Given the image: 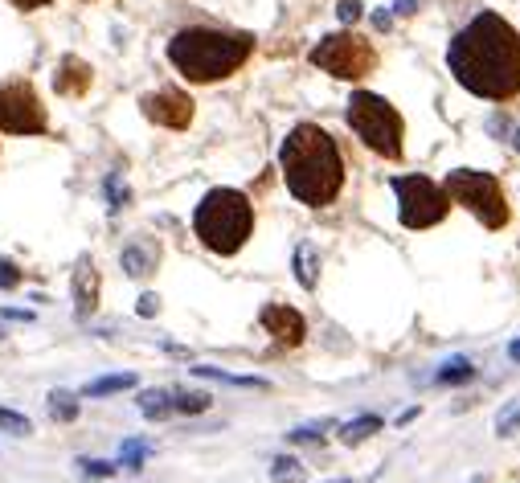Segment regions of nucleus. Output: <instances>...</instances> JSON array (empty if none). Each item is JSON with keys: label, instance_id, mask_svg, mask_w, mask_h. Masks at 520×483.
<instances>
[{"label": "nucleus", "instance_id": "nucleus-21", "mask_svg": "<svg viewBox=\"0 0 520 483\" xmlns=\"http://www.w3.org/2000/svg\"><path fill=\"white\" fill-rule=\"evenodd\" d=\"M197 377H209V381H222V385H242V389H267L263 377H234V373H222V369H213V365H197L193 369Z\"/></svg>", "mask_w": 520, "mask_h": 483}, {"label": "nucleus", "instance_id": "nucleus-35", "mask_svg": "<svg viewBox=\"0 0 520 483\" xmlns=\"http://www.w3.org/2000/svg\"><path fill=\"white\" fill-rule=\"evenodd\" d=\"M508 357H512V361H520V340H512V344H508Z\"/></svg>", "mask_w": 520, "mask_h": 483}, {"label": "nucleus", "instance_id": "nucleus-14", "mask_svg": "<svg viewBox=\"0 0 520 483\" xmlns=\"http://www.w3.org/2000/svg\"><path fill=\"white\" fill-rule=\"evenodd\" d=\"M295 279L308 287V291H312L316 279H320V254H316L312 242H299V246H295Z\"/></svg>", "mask_w": 520, "mask_h": 483}, {"label": "nucleus", "instance_id": "nucleus-8", "mask_svg": "<svg viewBox=\"0 0 520 483\" xmlns=\"http://www.w3.org/2000/svg\"><path fill=\"white\" fill-rule=\"evenodd\" d=\"M312 66L328 70L332 78L357 82V78H365L377 66V54H373V46L361 33H332V37H324L320 46L312 50Z\"/></svg>", "mask_w": 520, "mask_h": 483}, {"label": "nucleus", "instance_id": "nucleus-6", "mask_svg": "<svg viewBox=\"0 0 520 483\" xmlns=\"http://www.w3.org/2000/svg\"><path fill=\"white\" fill-rule=\"evenodd\" d=\"M447 197H455L459 205H467L488 230H500L508 226V201H504V189L492 172H480V168H455L447 177Z\"/></svg>", "mask_w": 520, "mask_h": 483}, {"label": "nucleus", "instance_id": "nucleus-9", "mask_svg": "<svg viewBox=\"0 0 520 483\" xmlns=\"http://www.w3.org/2000/svg\"><path fill=\"white\" fill-rule=\"evenodd\" d=\"M46 127H50L46 107H41L29 82L21 78L0 82V131H9V136H41Z\"/></svg>", "mask_w": 520, "mask_h": 483}, {"label": "nucleus", "instance_id": "nucleus-13", "mask_svg": "<svg viewBox=\"0 0 520 483\" xmlns=\"http://www.w3.org/2000/svg\"><path fill=\"white\" fill-rule=\"evenodd\" d=\"M99 303V271L91 267V262H82V267L74 271V307L78 316H91Z\"/></svg>", "mask_w": 520, "mask_h": 483}, {"label": "nucleus", "instance_id": "nucleus-23", "mask_svg": "<svg viewBox=\"0 0 520 483\" xmlns=\"http://www.w3.org/2000/svg\"><path fill=\"white\" fill-rule=\"evenodd\" d=\"M475 377V369H471V361L467 357H451L439 373H435V381L439 385H463V381H471Z\"/></svg>", "mask_w": 520, "mask_h": 483}, {"label": "nucleus", "instance_id": "nucleus-26", "mask_svg": "<svg viewBox=\"0 0 520 483\" xmlns=\"http://www.w3.org/2000/svg\"><path fill=\"white\" fill-rule=\"evenodd\" d=\"M328 426H332V422H316V426H295V430H291L287 438H291V443H320Z\"/></svg>", "mask_w": 520, "mask_h": 483}, {"label": "nucleus", "instance_id": "nucleus-7", "mask_svg": "<svg viewBox=\"0 0 520 483\" xmlns=\"http://www.w3.org/2000/svg\"><path fill=\"white\" fill-rule=\"evenodd\" d=\"M389 185H394V193H398V217H402L406 230L439 226L447 217V209H451L447 189L435 185V181H426V177H394Z\"/></svg>", "mask_w": 520, "mask_h": 483}, {"label": "nucleus", "instance_id": "nucleus-36", "mask_svg": "<svg viewBox=\"0 0 520 483\" xmlns=\"http://www.w3.org/2000/svg\"><path fill=\"white\" fill-rule=\"evenodd\" d=\"M516 152H520V127H516Z\"/></svg>", "mask_w": 520, "mask_h": 483}, {"label": "nucleus", "instance_id": "nucleus-30", "mask_svg": "<svg viewBox=\"0 0 520 483\" xmlns=\"http://www.w3.org/2000/svg\"><path fill=\"white\" fill-rule=\"evenodd\" d=\"M336 13H340V21H344V25H353V21L361 17V5H357V0H340Z\"/></svg>", "mask_w": 520, "mask_h": 483}, {"label": "nucleus", "instance_id": "nucleus-5", "mask_svg": "<svg viewBox=\"0 0 520 483\" xmlns=\"http://www.w3.org/2000/svg\"><path fill=\"white\" fill-rule=\"evenodd\" d=\"M349 127L361 136L365 148H373L385 160H398L402 156V115L398 107H389L381 95L357 91L349 99Z\"/></svg>", "mask_w": 520, "mask_h": 483}, {"label": "nucleus", "instance_id": "nucleus-32", "mask_svg": "<svg viewBox=\"0 0 520 483\" xmlns=\"http://www.w3.org/2000/svg\"><path fill=\"white\" fill-rule=\"evenodd\" d=\"M0 316H5V320H33V312H13V307H5Z\"/></svg>", "mask_w": 520, "mask_h": 483}, {"label": "nucleus", "instance_id": "nucleus-3", "mask_svg": "<svg viewBox=\"0 0 520 483\" xmlns=\"http://www.w3.org/2000/svg\"><path fill=\"white\" fill-rule=\"evenodd\" d=\"M254 54L250 33H222V29H181L168 41V62L189 82H218L230 78Z\"/></svg>", "mask_w": 520, "mask_h": 483}, {"label": "nucleus", "instance_id": "nucleus-24", "mask_svg": "<svg viewBox=\"0 0 520 483\" xmlns=\"http://www.w3.org/2000/svg\"><path fill=\"white\" fill-rule=\"evenodd\" d=\"M148 443H140V438H132V443H123V451H119V467H127V471H140L144 467V459H148Z\"/></svg>", "mask_w": 520, "mask_h": 483}, {"label": "nucleus", "instance_id": "nucleus-18", "mask_svg": "<svg viewBox=\"0 0 520 483\" xmlns=\"http://www.w3.org/2000/svg\"><path fill=\"white\" fill-rule=\"evenodd\" d=\"M152 267H156V250H148V246H127L123 250V271L127 275H152Z\"/></svg>", "mask_w": 520, "mask_h": 483}, {"label": "nucleus", "instance_id": "nucleus-25", "mask_svg": "<svg viewBox=\"0 0 520 483\" xmlns=\"http://www.w3.org/2000/svg\"><path fill=\"white\" fill-rule=\"evenodd\" d=\"M0 430L25 438V434H33V422H29L25 414H17V410H0Z\"/></svg>", "mask_w": 520, "mask_h": 483}, {"label": "nucleus", "instance_id": "nucleus-38", "mask_svg": "<svg viewBox=\"0 0 520 483\" xmlns=\"http://www.w3.org/2000/svg\"><path fill=\"white\" fill-rule=\"evenodd\" d=\"M336 483H349V479H336Z\"/></svg>", "mask_w": 520, "mask_h": 483}, {"label": "nucleus", "instance_id": "nucleus-31", "mask_svg": "<svg viewBox=\"0 0 520 483\" xmlns=\"http://www.w3.org/2000/svg\"><path fill=\"white\" fill-rule=\"evenodd\" d=\"M156 312H160V299H156V295H144V299H140V316H156Z\"/></svg>", "mask_w": 520, "mask_h": 483}, {"label": "nucleus", "instance_id": "nucleus-17", "mask_svg": "<svg viewBox=\"0 0 520 483\" xmlns=\"http://www.w3.org/2000/svg\"><path fill=\"white\" fill-rule=\"evenodd\" d=\"M140 414L144 418H168L172 414V389H144L140 393Z\"/></svg>", "mask_w": 520, "mask_h": 483}, {"label": "nucleus", "instance_id": "nucleus-10", "mask_svg": "<svg viewBox=\"0 0 520 483\" xmlns=\"http://www.w3.org/2000/svg\"><path fill=\"white\" fill-rule=\"evenodd\" d=\"M140 107H144V115L152 123L172 127V131H181V127L193 123V99L185 91H172V86H168V91H156V95H144Z\"/></svg>", "mask_w": 520, "mask_h": 483}, {"label": "nucleus", "instance_id": "nucleus-22", "mask_svg": "<svg viewBox=\"0 0 520 483\" xmlns=\"http://www.w3.org/2000/svg\"><path fill=\"white\" fill-rule=\"evenodd\" d=\"M78 398H74V393H66V389H54L50 393V418L54 422H74L78 418Z\"/></svg>", "mask_w": 520, "mask_h": 483}, {"label": "nucleus", "instance_id": "nucleus-12", "mask_svg": "<svg viewBox=\"0 0 520 483\" xmlns=\"http://www.w3.org/2000/svg\"><path fill=\"white\" fill-rule=\"evenodd\" d=\"M54 86L58 95H86V86H91V66H86L82 58H62L58 62V74H54Z\"/></svg>", "mask_w": 520, "mask_h": 483}, {"label": "nucleus", "instance_id": "nucleus-11", "mask_svg": "<svg viewBox=\"0 0 520 483\" xmlns=\"http://www.w3.org/2000/svg\"><path fill=\"white\" fill-rule=\"evenodd\" d=\"M258 324H263L279 344H287V348H295V344H303V336H308V324H303V316L295 312V307H287V303H267L263 312H258Z\"/></svg>", "mask_w": 520, "mask_h": 483}, {"label": "nucleus", "instance_id": "nucleus-27", "mask_svg": "<svg viewBox=\"0 0 520 483\" xmlns=\"http://www.w3.org/2000/svg\"><path fill=\"white\" fill-rule=\"evenodd\" d=\"M512 430H520V402H512V406L496 418V434H500V438H508Z\"/></svg>", "mask_w": 520, "mask_h": 483}, {"label": "nucleus", "instance_id": "nucleus-1", "mask_svg": "<svg viewBox=\"0 0 520 483\" xmlns=\"http://www.w3.org/2000/svg\"><path fill=\"white\" fill-rule=\"evenodd\" d=\"M447 66L471 95L504 103L520 91V33L500 13H480L455 33Z\"/></svg>", "mask_w": 520, "mask_h": 483}, {"label": "nucleus", "instance_id": "nucleus-4", "mask_svg": "<svg viewBox=\"0 0 520 483\" xmlns=\"http://www.w3.org/2000/svg\"><path fill=\"white\" fill-rule=\"evenodd\" d=\"M193 230L213 254H238L254 230V209L238 189H213L193 213Z\"/></svg>", "mask_w": 520, "mask_h": 483}, {"label": "nucleus", "instance_id": "nucleus-16", "mask_svg": "<svg viewBox=\"0 0 520 483\" xmlns=\"http://www.w3.org/2000/svg\"><path fill=\"white\" fill-rule=\"evenodd\" d=\"M136 385V373H115V377H99L82 385V398H107V393H123Z\"/></svg>", "mask_w": 520, "mask_h": 483}, {"label": "nucleus", "instance_id": "nucleus-34", "mask_svg": "<svg viewBox=\"0 0 520 483\" xmlns=\"http://www.w3.org/2000/svg\"><path fill=\"white\" fill-rule=\"evenodd\" d=\"M414 5H418V0H398V9H394V13H402V17H406V13H414Z\"/></svg>", "mask_w": 520, "mask_h": 483}, {"label": "nucleus", "instance_id": "nucleus-33", "mask_svg": "<svg viewBox=\"0 0 520 483\" xmlns=\"http://www.w3.org/2000/svg\"><path fill=\"white\" fill-rule=\"evenodd\" d=\"M17 9H41V5H50V0H13Z\"/></svg>", "mask_w": 520, "mask_h": 483}, {"label": "nucleus", "instance_id": "nucleus-15", "mask_svg": "<svg viewBox=\"0 0 520 483\" xmlns=\"http://www.w3.org/2000/svg\"><path fill=\"white\" fill-rule=\"evenodd\" d=\"M377 430H381V418H377V414H361V418H353V422L340 426V443H344V447H357V443H365V438L377 434Z\"/></svg>", "mask_w": 520, "mask_h": 483}, {"label": "nucleus", "instance_id": "nucleus-20", "mask_svg": "<svg viewBox=\"0 0 520 483\" xmlns=\"http://www.w3.org/2000/svg\"><path fill=\"white\" fill-rule=\"evenodd\" d=\"M271 479L275 483H303V479H308V467H303L299 459H291V455H279L271 463Z\"/></svg>", "mask_w": 520, "mask_h": 483}, {"label": "nucleus", "instance_id": "nucleus-37", "mask_svg": "<svg viewBox=\"0 0 520 483\" xmlns=\"http://www.w3.org/2000/svg\"><path fill=\"white\" fill-rule=\"evenodd\" d=\"M471 483H484V475H475V479H471Z\"/></svg>", "mask_w": 520, "mask_h": 483}, {"label": "nucleus", "instance_id": "nucleus-19", "mask_svg": "<svg viewBox=\"0 0 520 483\" xmlns=\"http://www.w3.org/2000/svg\"><path fill=\"white\" fill-rule=\"evenodd\" d=\"M209 393H189V389H172V414H205L209 410Z\"/></svg>", "mask_w": 520, "mask_h": 483}, {"label": "nucleus", "instance_id": "nucleus-29", "mask_svg": "<svg viewBox=\"0 0 520 483\" xmlns=\"http://www.w3.org/2000/svg\"><path fill=\"white\" fill-rule=\"evenodd\" d=\"M13 287H21V271L9 258H0V291H13Z\"/></svg>", "mask_w": 520, "mask_h": 483}, {"label": "nucleus", "instance_id": "nucleus-28", "mask_svg": "<svg viewBox=\"0 0 520 483\" xmlns=\"http://www.w3.org/2000/svg\"><path fill=\"white\" fill-rule=\"evenodd\" d=\"M78 467H82L86 475H95V479H107V475L119 471V463H107V459H78Z\"/></svg>", "mask_w": 520, "mask_h": 483}, {"label": "nucleus", "instance_id": "nucleus-2", "mask_svg": "<svg viewBox=\"0 0 520 483\" xmlns=\"http://www.w3.org/2000/svg\"><path fill=\"white\" fill-rule=\"evenodd\" d=\"M279 164H283V181H287L291 197L303 201V205H312V209L332 205L336 193L344 189L340 148L316 123L291 127V136L283 140V152H279Z\"/></svg>", "mask_w": 520, "mask_h": 483}]
</instances>
